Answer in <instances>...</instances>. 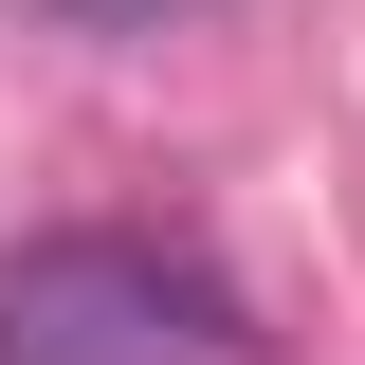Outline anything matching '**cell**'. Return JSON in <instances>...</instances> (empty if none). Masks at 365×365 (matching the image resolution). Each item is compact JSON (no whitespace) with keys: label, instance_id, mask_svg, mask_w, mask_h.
Returning a JSON list of instances; mask_svg holds the SVG:
<instances>
[{"label":"cell","instance_id":"1","mask_svg":"<svg viewBox=\"0 0 365 365\" xmlns=\"http://www.w3.org/2000/svg\"><path fill=\"white\" fill-rule=\"evenodd\" d=\"M0 365H237V292L165 237H19Z\"/></svg>","mask_w":365,"mask_h":365},{"label":"cell","instance_id":"2","mask_svg":"<svg viewBox=\"0 0 365 365\" xmlns=\"http://www.w3.org/2000/svg\"><path fill=\"white\" fill-rule=\"evenodd\" d=\"M0 19H37V37H182L220 0H0Z\"/></svg>","mask_w":365,"mask_h":365}]
</instances>
